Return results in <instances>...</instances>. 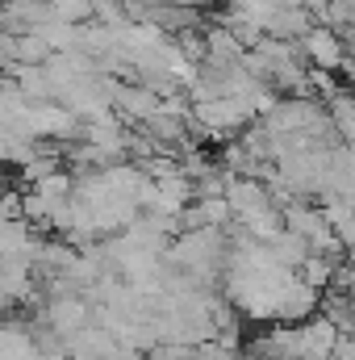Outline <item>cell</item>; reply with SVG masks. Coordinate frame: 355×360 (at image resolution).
Returning a JSON list of instances; mask_svg holds the SVG:
<instances>
[{
  "label": "cell",
  "instance_id": "4",
  "mask_svg": "<svg viewBox=\"0 0 355 360\" xmlns=\"http://www.w3.org/2000/svg\"><path fill=\"white\" fill-rule=\"evenodd\" d=\"M305 4H309L314 13H322V8H330V4H339V0H305Z\"/></svg>",
  "mask_w": 355,
  "mask_h": 360
},
{
  "label": "cell",
  "instance_id": "2",
  "mask_svg": "<svg viewBox=\"0 0 355 360\" xmlns=\"http://www.w3.org/2000/svg\"><path fill=\"white\" fill-rule=\"evenodd\" d=\"M159 92L147 89V84H138V80H130V84H117L113 89V117H121L130 130H142L151 117H155V109H159Z\"/></svg>",
  "mask_w": 355,
  "mask_h": 360
},
{
  "label": "cell",
  "instance_id": "1",
  "mask_svg": "<svg viewBox=\"0 0 355 360\" xmlns=\"http://www.w3.org/2000/svg\"><path fill=\"white\" fill-rule=\"evenodd\" d=\"M301 55H305V63H309V72H339V68H347V42L330 30V25H314L305 38H301Z\"/></svg>",
  "mask_w": 355,
  "mask_h": 360
},
{
  "label": "cell",
  "instance_id": "5",
  "mask_svg": "<svg viewBox=\"0 0 355 360\" xmlns=\"http://www.w3.org/2000/svg\"><path fill=\"white\" fill-rule=\"evenodd\" d=\"M176 4H184V8H201V4H209V0H176Z\"/></svg>",
  "mask_w": 355,
  "mask_h": 360
},
{
  "label": "cell",
  "instance_id": "3",
  "mask_svg": "<svg viewBox=\"0 0 355 360\" xmlns=\"http://www.w3.org/2000/svg\"><path fill=\"white\" fill-rule=\"evenodd\" d=\"M318 13L305 4V0H276V8H272V17H267L264 25V38H280V42H301L318 21H314Z\"/></svg>",
  "mask_w": 355,
  "mask_h": 360
}]
</instances>
